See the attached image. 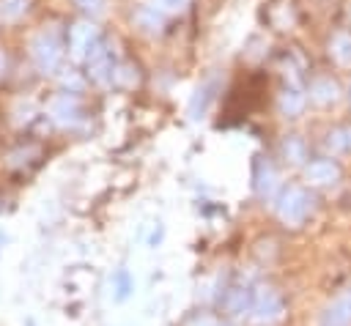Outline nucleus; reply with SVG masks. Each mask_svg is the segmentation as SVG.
<instances>
[{"label":"nucleus","instance_id":"nucleus-6","mask_svg":"<svg viewBox=\"0 0 351 326\" xmlns=\"http://www.w3.org/2000/svg\"><path fill=\"white\" fill-rule=\"evenodd\" d=\"M332 58L343 66H351V33H337L332 38Z\"/></svg>","mask_w":351,"mask_h":326},{"label":"nucleus","instance_id":"nucleus-5","mask_svg":"<svg viewBox=\"0 0 351 326\" xmlns=\"http://www.w3.org/2000/svg\"><path fill=\"white\" fill-rule=\"evenodd\" d=\"M337 93H340L337 82H332V79H326V77H321V79H315V82L310 85V99L318 101V104H329V101H335Z\"/></svg>","mask_w":351,"mask_h":326},{"label":"nucleus","instance_id":"nucleus-7","mask_svg":"<svg viewBox=\"0 0 351 326\" xmlns=\"http://www.w3.org/2000/svg\"><path fill=\"white\" fill-rule=\"evenodd\" d=\"M302 104H304V99H302L299 90H288V93L282 96V110H285V112H299Z\"/></svg>","mask_w":351,"mask_h":326},{"label":"nucleus","instance_id":"nucleus-2","mask_svg":"<svg viewBox=\"0 0 351 326\" xmlns=\"http://www.w3.org/2000/svg\"><path fill=\"white\" fill-rule=\"evenodd\" d=\"M313 211V200H310V195L304 192V189H288L285 195H282V200H280V205H277V214H280V219L282 222H288V225H299V222H304V216Z\"/></svg>","mask_w":351,"mask_h":326},{"label":"nucleus","instance_id":"nucleus-1","mask_svg":"<svg viewBox=\"0 0 351 326\" xmlns=\"http://www.w3.org/2000/svg\"><path fill=\"white\" fill-rule=\"evenodd\" d=\"M282 318V299L271 288H261L252 299V321L255 326H271Z\"/></svg>","mask_w":351,"mask_h":326},{"label":"nucleus","instance_id":"nucleus-8","mask_svg":"<svg viewBox=\"0 0 351 326\" xmlns=\"http://www.w3.org/2000/svg\"><path fill=\"white\" fill-rule=\"evenodd\" d=\"M285 151H291V153L296 156V162H299V159H302V153H304V148H302V142H299V140H293L291 145H285Z\"/></svg>","mask_w":351,"mask_h":326},{"label":"nucleus","instance_id":"nucleus-4","mask_svg":"<svg viewBox=\"0 0 351 326\" xmlns=\"http://www.w3.org/2000/svg\"><path fill=\"white\" fill-rule=\"evenodd\" d=\"M340 175L337 164L329 162V159H318V162H310L307 167V181L315 184V186H326V184H335Z\"/></svg>","mask_w":351,"mask_h":326},{"label":"nucleus","instance_id":"nucleus-3","mask_svg":"<svg viewBox=\"0 0 351 326\" xmlns=\"http://www.w3.org/2000/svg\"><path fill=\"white\" fill-rule=\"evenodd\" d=\"M321 326H351V290L337 296L321 318Z\"/></svg>","mask_w":351,"mask_h":326}]
</instances>
